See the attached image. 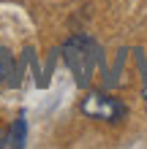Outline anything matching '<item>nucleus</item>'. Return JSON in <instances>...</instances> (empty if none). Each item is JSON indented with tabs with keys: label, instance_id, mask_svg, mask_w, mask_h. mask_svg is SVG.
Returning a JSON list of instances; mask_svg holds the SVG:
<instances>
[{
	"label": "nucleus",
	"instance_id": "1",
	"mask_svg": "<svg viewBox=\"0 0 147 149\" xmlns=\"http://www.w3.org/2000/svg\"><path fill=\"white\" fill-rule=\"evenodd\" d=\"M65 63L76 73L79 84H87L90 71H93V43L87 38H74L65 46Z\"/></svg>",
	"mask_w": 147,
	"mask_h": 149
},
{
	"label": "nucleus",
	"instance_id": "2",
	"mask_svg": "<svg viewBox=\"0 0 147 149\" xmlns=\"http://www.w3.org/2000/svg\"><path fill=\"white\" fill-rule=\"evenodd\" d=\"M82 111L87 117H96V119H106V122H117L123 119L125 106L120 103L117 98H109V95H101V92H90L82 103Z\"/></svg>",
	"mask_w": 147,
	"mask_h": 149
},
{
	"label": "nucleus",
	"instance_id": "3",
	"mask_svg": "<svg viewBox=\"0 0 147 149\" xmlns=\"http://www.w3.org/2000/svg\"><path fill=\"white\" fill-rule=\"evenodd\" d=\"M8 146H22L25 144V117H19L11 125V133H8V141H6Z\"/></svg>",
	"mask_w": 147,
	"mask_h": 149
},
{
	"label": "nucleus",
	"instance_id": "4",
	"mask_svg": "<svg viewBox=\"0 0 147 149\" xmlns=\"http://www.w3.org/2000/svg\"><path fill=\"white\" fill-rule=\"evenodd\" d=\"M11 68H14L11 54H8V49H3V46H0V84H3L6 79L11 76Z\"/></svg>",
	"mask_w": 147,
	"mask_h": 149
},
{
	"label": "nucleus",
	"instance_id": "5",
	"mask_svg": "<svg viewBox=\"0 0 147 149\" xmlns=\"http://www.w3.org/2000/svg\"><path fill=\"white\" fill-rule=\"evenodd\" d=\"M144 100H147V90H144Z\"/></svg>",
	"mask_w": 147,
	"mask_h": 149
}]
</instances>
